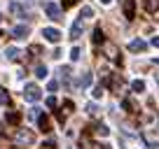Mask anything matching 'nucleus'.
Masks as SVG:
<instances>
[{
	"label": "nucleus",
	"mask_w": 159,
	"mask_h": 149,
	"mask_svg": "<svg viewBox=\"0 0 159 149\" xmlns=\"http://www.w3.org/2000/svg\"><path fill=\"white\" fill-rule=\"evenodd\" d=\"M80 56H82V49H80V47H73V49H70V61H80Z\"/></svg>",
	"instance_id": "obj_22"
},
{
	"label": "nucleus",
	"mask_w": 159,
	"mask_h": 149,
	"mask_svg": "<svg viewBox=\"0 0 159 149\" xmlns=\"http://www.w3.org/2000/svg\"><path fill=\"white\" fill-rule=\"evenodd\" d=\"M56 89H59V82H54V79H52L49 84H47V91H52V93H54Z\"/></svg>",
	"instance_id": "obj_25"
},
{
	"label": "nucleus",
	"mask_w": 159,
	"mask_h": 149,
	"mask_svg": "<svg viewBox=\"0 0 159 149\" xmlns=\"http://www.w3.org/2000/svg\"><path fill=\"white\" fill-rule=\"evenodd\" d=\"M150 149H159V142H150Z\"/></svg>",
	"instance_id": "obj_32"
},
{
	"label": "nucleus",
	"mask_w": 159,
	"mask_h": 149,
	"mask_svg": "<svg viewBox=\"0 0 159 149\" xmlns=\"http://www.w3.org/2000/svg\"><path fill=\"white\" fill-rule=\"evenodd\" d=\"M0 21H2V14H0Z\"/></svg>",
	"instance_id": "obj_35"
},
{
	"label": "nucleus",
	"mask_w": 159,
	"mask_h": 149,
	"mask_svg": "<svg viewBox=\"0 0 159 149\" xmlns=\"http://www.w3.org/2000/svg\"><path fill=\"white\" fill-rule=\"evenodd\" d=\"M94 133L98 135V138H108V135H110V128H108L105 124H96V126H94Z\"/></svg>",
	"instance_id": "obj_12"
},
{
	"label": "nucleus",
	"mask_w": 159,
	"mask_h": 149,
	"mask_svg": "<svg viewBox=\"0 0 159 149\" xmlns=\"http://www.w3.org/2000/svg\"><path fill=\"white\" fill-rule=\"evenodd\" d=\"M101 96H103V89H101V86H96V89H94V98H101Z\"/></svg>",
	"instance_id": "obj_29"
},
{
	"label": "nucleus",
	"mask_w": 159,
	"mask_h": 149,
	"mask_svg": "<svg viewBox=\"0 0 159 149\" xmlns=\"http://www.w3.org/2000/svg\"><path fill=\"white\" fill-rule=\"evenodd\" d=\"M40 149H56V144H54V142H47V144H42Z\"/></svg>",
	"instance_id": "obj_30"
},
{
	"label": "nucleus",
	"mask_w": 159,
	"mask_h": 149,
	"mask_svg": "<svg viewBox=\"0 0 159 149\" xmlns=\"http://www.w3.org/2000/svg\"><path fill=\"white\" fill-rule=\"evenodd\" d=\"M30 33V28L26 23H19V26H14L12 28V37H16V40H26V35Z\"/></svg>",
	"instance_id": "obj_5"
},
{
	"label": "nucleus",
	"mask_w": 159,
	"mask_h": 149,
	"mask_svg": "<svg viewBox=\"0 0 159 149\" xmlns=\"http://www.w3.org/2000/svg\"><path fill=\"white\" fill-rule=\"evenodd\" d=\"M0 149H10V147H7V140H5V135H0Z\"/></svg>",
	"instance_id": "obj_28"
},
{
	"label": "nucleus",
	"mask_w": 159,
	"mask_h": 149,
	"mask_svg": "<svg viewBox=\"0 0 159 149\" xmlns=\"http://www.w3.org/2000/svg\"><path fill=\"white\" fill-rule=\"evenodd\" d=\"M124 16H126L129 21L136 16V10H134V0H124Z\"/></svg>",
	"instance_id": "obj_10"
},
{
	"label": "nucleus",
	"mask_w": 159,
	"mask_h": 149,
	"mask_svg": "<svg viewBox=\"0 0 159 149\" xmlns=\"http://www.w3.org/2000/svg\"><path fill=\"white\" fill-rule=\"evenodd\" d=\"M24 98L28 100V103H38V100L42 98L40 86H38V84H26V86H24Z\"/></svg>",
	"instance_id": "obj_1"
},
{
	"label": "nucleus",
	"mask_w": 159,
	"mask_h": 149,
	"mask_svg": "<svg viewBox=\"0 0 159 149\" xmlns=\"http://www.w3.org/2000/svg\"><path fill=\"white\" fill-rule=\"evenodd\" d=\"M143 7L148 12H157V7H159V0H143Z\"/></svg>",
	"instance_id": "obj_15"
},
{
	"label": "nucleus",
	"mask_w": 159,
	"mask_h": 149,
	"mask_svg": "<svg viewBox=\"0 0 159 149\" xmlns=\"http://www.w3.org/2000/svg\"><path fill=\"white\" fill-rule=\"evenodd\" d=\"M80 16H82V19H91V16H94V10H91L89 5H84L82 12H80Z\"/></svg>",
	"instance_id": "obj_19"
},
{
	"label": "nucleus",
	"mask_w": 159,
	"mask_h": 149,
	"mask_svg": "<svg viewBox=\"0 0 159 149\" xmlns=\"http://www.w3.org/2000/svg\"><path fill=\"white\" fill-rule=\"evenodd\" d=\"M42 37H45L47 42H52V45H56V42L61 40V30L52 28V26H47V28H42Z\"/></svg>",
	"instance_id": "obj_3"
},
{
	"label": "nucleus",
	"mask_w": 159,
	"mask_h": 149,
	"mask_svg": "<svg viewBox=\"0 0 159 149\" xmlns=\"http://www.w3.org/2000/svg\"><path fill=\"white\" fill-rule=\"evenodd\" d=\"M0 103H10V96H7V91L0 86Z\"/></svg>",
	"instance_id": "obj_23"
},
{
	"label": "nucleus",
	"mask_w": 159,
	"mask_h": 149,
	"mask_svg": "<svg viewBox=\"0 0 159 149\" xmlns=\"http://www.w3.org/2000/svg\"><path fill=\"white\" fill-rule=\"evenodd\" d=\"M59 72H61V79H63V82H68V79H70V72H73V70H70V65H63V68H61Z\"/></svg>",
	"instance_id": "obj_20"
},
{
	"label": "nucleus",
	"mask_w": 159,
	"mask_h": 149,
	"mask_svg": "<svg viewBox=\"0 0 159 149\" xmlns=\"http://www.w3.org/2000/svg\"><path fill=\"white\" fill-rule=\"evenodd\" d=\"M154 63H157V65H159V58H157V61H154Z\"/></svg>",
	"instance_id": "obj_34"
},
{
	"label": "nucleus",
	"mask_w": 159,
	"mask_h": 149,
	"mask_svg": "<svg viewBox=\"0 0 159 149\" xmlns=\"http://www.w3.org/2000/svg\"><path fill=\"white\" fill-rule=\"evenodd\" d=\"M87 114H89V117H96V114H98V105H96V103H89V105H87Z\"/></svg>",
	"instance_id": "obj_21"
},
{
	"label": "nucleus",
	"mask_w": 159,
	"mask_h": 149,
	"mask_svg": "<svg viewBox=\"0 0 159 149\" xmlns=\"http://www.w3.org/2000/svg\"><path fill=\"white\" fill-rule=\"evenodd\" d=\"M38 126H40V130H42V133H49V130H52L49 117H47V114H40V117H38Z\"/></svg>",
	"instance_id": "obj_8"
},
{
	"label": "nucleus",
	"mask_w": 159,
	"mask_h": 149,
	"mask_svg": "<svg viewBox=\"0 0 159 149\" xmlns=\"http://www.w3.org/2000/svg\"><path fill=\"white\" fill-rule=\"evenodd\" d=\"M145 49H148V42L140 40V37H136V40L129 42V51L131 54H138V51H145Z\"/></svg>",
	"instance_id": "obj_6"
},
{
	"label": "nucleus",
	"mask_w": 159,
	"mask_h": 149,
	"mask_svg": "<svg viewBox=\"0 0 159 149\" xmlns=\"http://www.w3.org/2000/svg\"><path fill=\"white\" fill-rule=\"evenodd\" d=\"M152 47H159V35H157V37H152Z\"/></svg>",
	"instance_id": "obj_31"
},
{
	"label": "nucleus",
	"mask_w": 159,
	"mask_h": 149,
	"mask_svg": "<svg viewBox=\"0 0 159 149\" xmlns=\"http://www.w3.org/2000/svg\"><path fill=\"white\" fill-rule=\"evenodd\" d=\"M47 74H49V70H47V65H38V68H35V77H38V79H45Z\"/></svg>",
	"instance_id": "obj_17"
},
{
	"label": "nucleus",
	"mask_w": 159,
	"mask_h": 149,
	"mask_svg": "<svg viewBox=\"0 0 159 149\" xmlns=\"http://www.w3.org/2000/svg\"><path fill=\"white\" fill-rule=\"evenodd\" d=\"M45 12H47V16H49L52 21H59L61 19V7L54 5V2H45Z\"/></svg>",
	"instance_id": "obj_4"
},
{
	"label": "nucleus",
	"mask_w": 159,
	"mask_h": 149,
	"mask_svg": "<svg viewBox=\"0 0 159 149\" xmlns=\"http://www.w3.org/2000/svg\"><path fill=\"white\" fill-rule=\"evenodd\" d=\"M108 56L112 61H119V56H117V49H115V47H108Z\"/></svg>",
	"instance_id": "obj_24"
},
{
	"label": "nucleus",
	"mask_w": 159,
	"mask_h": 149,
	"mask_svg": "<svg viewBox=\"0 0 159 149\" xmlns=\"http://www.w3.org/2000/svg\"><path fill=\"white\" fill-rule=\"evenodd\" d=\"M45 105H47V107H56V98H54V96H49V98L45 100Z\"/></svg>",
	"instance_id": "obj_26"
},
{
	"label": "nucleus",
	"mask_w": 159,
	"mask_h": 149,
	"mask_svg": "<svg viewBox=\"0 0 159 149\" xmlns=\"http://www.w3.org/2000/svg\"><path fill=\"white\" fill-rule=\"evenodd\" d=\"M16 142L19 144H35V133L28 128H19L16 130Z\"/></svg>",
	"instance_id": "obj_2"
},
{
	"label": "nucleus",
	"mask_w": 159,
	"mask_h": 149,
	"mask_svg": "<svg viewBox=\"0 0 159 149\" xmlns=\"http://www.w3.org/2000/svg\"><path fill=\"white\" fill-rule=\"evenodd\" d=\"M131 89H134L136 93H143V91H145V82L143 79H134V82H131Z\"/></svg>",
	"instance_id": "obj_16"
},
{
	"label": "nucleus",
	"mask_w": 159,
	"mask_h": 149,
	"mask_svg": "<svg viewBox=\"0 0 159 149\" xmlns=\"http://www.w3.org/2000/svg\"><path fill=\"white\" fill-rule=\"evenodd\" d=\"M103 42H105L103 30H101V28H96V30H94V45H103Z\"/></svg>",
	"instance_id": "obj_18"
},
{
	"label": "nucleus",
	"mask_w": 159,
	"mask_h": 149,
	"mask_svg": "<svg viewBox=\"0 0 159 149\" xmlns=\"http://www.w3.org/2000/svg\"><path fill=\"white\" fill-rule=\"evenodd\" d=\"M101 2H103V5H110V2H112V0H101Z\"/></svg>",
	"instance_id": "obj_33"
},
{
	"label": "nucleus",
	"mask_w": 159,
	"mask_h": 149,
	"mask_svg": "<svg viewBox=\"0 0 159 149\" xmlns=\"http://www.w3.org/2000/svg\"><path fill=\"white\" fill-rule=\"evenodd\" d=\"M5 119H7V124L16 126V124H19V121H21V112H16V109H12V112H7V117H5Z\"/></svg>",
	"instance_id": "obj_11"
},
{
	"label": "nucleus",
	"mask_w": 159,
	"mask_h": 149,
	"mask_svg": "<svg viewBox=\"0 0 159 149\" xmlns=\"http://www.w3.org/2000/svg\"><path fill=\"white\" fill-rule=\"evenodd\" d=\"M10 12H12L14 16H19V19H21V16H26V10L16 2V0H12V2H10Z\"/></svg>",
	"instance_id": "obj_9"
},
{
	"label": "nucleus",
	"mask_w": 159,
	"mask_h": 149,
	"mask_svg": "<svg viewBox=\"0 0 159 149\" xmlns=\"http://www.w3.org/2000/svg\"><path fill=\"white\" fill-rule=\"evenodd\" d=\"M91 79H94V77H91V72H84V74L77 79V86H80V89H87V86L91 84Z\"/></svg>",
	"instance_id": "obj_13"
},
{
	"label": "nucleus",
	"mask_w": 159,
	"mask_h": 149,
	"mask_svg": "<svg viewBox=\"0 0 159 149\" xmlns=\"http://www.w3.org/2000/svg\"><path fill=\"white\" fill-rule=\"evenodd\" d=\"M77 0H63V10H68V7H73Z\"/></svg>",
	"instance_id": "obj_27"
},
{
	"label": "nucleus",
	"mask_w": 159,
	"mask_h": 149,
	"mask_svg": "<svg viewBox=\"0 0 159 149\" xmlns=\"http://www.w3.org/2000/svg\"><path fill=\"white\" fill-rule=\"evenodd\" d=\"M82 21H84L82 16L73 21V26H70V40H77L80 35H82Z\"/></svg>",
	"instance_id": "obj_7"
},
{
	"label": "nucleus",
	"mask_w": 159,
	"mask_h": 149,
	"mask_svg": "<svg viewBox=\"0 0 159 149\" xmlns=\"http://www.w3.org/2000/svg\"><path fill=\"white\" fill-rule=\"evenodd\" d=\"M19 54H21V51L16 49V47H7V49H5V56H7V61H16V58H19Z\"/></svg>",
	"instance_id": "obj_14"
}]
</instances>
